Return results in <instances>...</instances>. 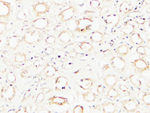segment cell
I'll list each match as a JSON object with an SVG mask.
<instances>
[{
  "instance_id": "cell-34",
  "label": "cell",
  "mask_w": 150,
  "mask_h": 113,
  "mask_svg": "<svg viewBox=\"0 0 150 113\" xmlns=\"http://www.w3.org/2000/svg\"><path fill=\"white\" fill-rule=\"evenodd\" d=\"M56 37L54 35H49L45 39V43L49 45H54L56 43Z\"/></svg>"
},
{
  "instance_id": "cell-46",
  "label": "cell",
  "mask_w": 150,
  "mask_h": 113,
  "mask_svg": "<svg viewBox=\"0 0 150 113\" xmlns=\"http://www.w3.org/2000/svg\"><path fill=\"white\" fill-rule=\"evenodd\" d=\"M96 91H97V93H98V94H101V93H103V91H104L103 85H98L97 89H96Z\"/></svg>"
},
{
  "instance_id": "cell-12",
  "label": "cell",
  "mask_w": 150,
  "mask_h": 113,
  "mask_svg": "<svg viewBox=\"0 0 150 113\" xmlns=\"http://www.w3.org/2000/svg\"><path fill=\"white\" fill-rule=\"evenodd\" d=\"M49 105L62 106L68 104V99L65 97L59 96V95H54V96L50 97L47 100Z\"/></svg>"
},
{
  "instance_id": "cell-20",
  "label": "cell",
  "mask_w": 150,
  "mask_h": 113,
  "mask_svg": "<svg viewBox=\"0 0 150 113\" xmlns=\"http://www.w3.org/2000/svg\"><path fill=\"white\" fill-rule=\"evenodd\" d=\"M104 39V34L102 32L95 31L90 35V40L94 43H100Z\"/></svg>"
},
{
  "instance_id": "cell-21",
  "label": "cell",
  "mask_w": 150,
  "mask_h": 113,
  "mask_svg": "<svg viewBox=\"0 0 150 113\" xmlns=\"http://www.w3.org/2000/svg\"><path fill=\"white\" fill-rule=\"evenodd\" d=\"M130 41L132 44L137 46H141L143 44V39L140 33H134L130 35Z\"/></svg>"
},
{
  "instance_id": "cell-3",
  "label": "cell",
  "mask_w": 150,
  "mask_h": 113,
  "mask_svg": "<svg viewBox=\"0 0 150 113\" xmlns=\"http://www.w3.org/2000/svg\"><path fill=\"white\" fill-rule=\"evenodd\" d=\"M16 93V89L14 85L10 83H6L2 87L0 95L4 100L6 102H11L14 98Z\"/></svg>"
},
{
  "instance_id": "cell-49",
  "label": "cell",
  "mask_w": 150,
  "mask_h": 113,
  "mask_svg": "<svg viewBox=\"0 0 150 113\" xmlns=\"http://www.w3.org/2000/svg\"><path fill=\"white\" fill-rule=\"evenodd\" d=\"M56 28H57V29H55V31H59V29L61 30L62 29H63V27H62L61 26H57Z\"/></svg>"
},
{
  "instance_id": "cell-15",
  "label": "cell",
  "mask_w": 150,
  "mask_h": 113,
  "mask_svg": "<svg viewBox=\"0 0 150 113\" xmlns=\"http://www.w3.org/2000/svg\"><path fill=\"white\" fill-rule=\"evenodd\" d=\"M95 84V80L92 78H83L79 81V87L84 91L91 89Z\"/></svg>"
},
{
  "instance_id": "cell-29",
  "label": "cell",
  "mask_w": 150,
  "mask_h": 113,
  "mask_svg": "<svg viewBox=\"0 0 150 113\" xmlns=\"http://www.w3.org/2000/svg\"><path fill=\"white\" fill-rule=\"evenodd\" d=\"M136 52L137 54L143 55V56H145V55H149V48L147 46H138Z\"/></svg>"
},
{
  "instance_id": "cell-26",
  "label": "cell",
  "mask_w": 150,
  "mask_h": 113,
  "mask_svg": "<svg viewBox=\"0 0 150 113\" xmlns=\"http://www.w3.org/2000/svg\"><path fill=\"white\" fill-rule=\"evenodd\" d=\"M118 16H116V15H109V16H107L105 22L107 25H112V26H115L117 24V22H118Z\"/></svg>"
},
{
  "instance_id": "cell-17",
  "label": "cell",
  "mask_w": 150,
  "mask_h": 113,
  "mask_svg": "<svg viewBox=\"0 0 150 113\" xmlns=\"http://www.w3.org/2000/svg\"><path fill=\"white\" fill-rule=\"evenodd\" d=\"M132 20H129L127 21L125 24H124L122 29V33L126 35H130L132 33H133L134 32V30H135V22H132Z\"/></svg>"
},
{
  "instance_id": "cell-2",
  "label": "cell",
  "mask_w": 150,
  "mask_h": 113,
  "mask_svg": "<svg viewBox=\"0 0 150 113\" xmlns=\"http://www.w3.org/2000/svg\"><path fill=\"white\" fill-rule=\"evenodd\" d=\"M42 38V34L39 31L31 30L25 32L23 37V41L27 44L33 45L41 41Z\"/></svg>"
},
{
  "instance_id": "cell-42",
  "label": "cell",
  "mask_w": 150,
  "mask_h": 113,
  "mask_svg": "<svg viewBox=\"0 0 150 113\" xmlns=\"http://www.w3.org/2000/svg\"><path fill=\"white\" fill-rule=\"evenodd\" d=\"M66 0H52V2L56 6H61L63 5Z\"/></svg>"
},
{
  "instance_id": "cell-28",
  "label": "cell",
  "mask_w": 150,
  "mask_h": 113,
  "mask_svg": "<svg viewBox=\"0 0 150 113\" xmlns=\"http://www.w3.org/2000/svg\"><path fill=\"white\" fill-rule=\"evenodd\" d=\"M27 58L24 53L16 52L14 56V61L16 63H23L27 60Z\"/></svg>"
},
{
  "instance_id": "cell-14",
  "label": "cell",
  "mask_w": 150,
  "mask_h": 113,
  "mask_svg": "<svg viewBox=\"0 0 150 113\" xmlns=\"http://www.w3.org/2000/svg\"><path fill=\"white\" fill-rule=\"evenodd\" d=\"M58 39L62 44H67L74 39V35L71 32L68 31V30H63V31L60 32L59 35H58Z\"/></svg>"
},
{
  "instance_id": "cell-19",
  "label": "cell",
  "mask_w": 150,
  "mask_h": 113,
  "mask_svg": "<svg viewBox=\"0 0 150 113\" xmlns=\"http://www.w3.org/2000/svg\"><path fill=\"white\" fill-rule=\"evenodd\" d=\"M102 111L104 113H114L117 112L116 106L113 102H107L102 104Z\"/></svg>"
},
{
  "instance_id": "cell-6",
  "label": "cell",
  "mask_w": 150,
  "mask_h": 113,
  "mask_svg": "<svg viewBox=\"0 0 150 113\" xmlns=\"http://www.w3.org/2000/svg\"><path fill=\"white\" fill-rule=\"evenodd\" d=\"M12 4L6 0H0V19H7L12 13Z\"/></svg>"
},
{
  "instance_id": "cell-18",
  "label": "cell",
  "mask_w": 150,
  "mask_h": 113,
  "mask_svg": "<svg viewBox=\"0 0 150 113\" xmlns=\"http://www.w3.org/2000/svg\"><path fill=\"white\" fill-rule=\"evenodd\" d=\"M103 81L107 86L108 87H115L117 83V78L115 74H109L105 77Z\"/></svg>"
},
{
  "instance_id": "cell-31",
  "label": "cell",
  "mask_w": 150,
  "mask_h": 113,
  "mask_svg": "<svg viewBox=\"0 0 150 113\" xmlns=\"http://www.w3.org/2000/svg\"><path fill=\"white\" fill-rule=\"evenodd\" d=\"M6 79L10 84H14L16 82V76L12 71H9L6 74Z\"/></svg>"
},
{
  "instance_id": "cell-7",
  "label": "cell",
  "mask_w": 150,
  "mask_h": 113,
  "mask_svg": "<svg viewBox=\"0 0 150 113\" xmlns=\"http://www.w3.org/2000/svg\"><path fill=\"white\" fill-rule=\"evenodd\" d=\"M32 10H33V13L39 17L41 15L45 14L50 12V8L47 2L42 1L38 2V3L32 6Z\"/></svg>"
},
{
  "instance_id": "cell-47",
  "label": "cell",
  "mask_w": 150,
  "mask_h": 113,
  "mask_svg": "<svg viewBox=\"0 0 150 113\" xmlns=\"http://www.w3.org/2000/svg\"><path fill=\"white\" fill-rule=\"evenodd\" d=\"M42 91L44 93H48L51 92L52 89L49 88V87H43V88H42Z\"/></svg>"
},
{
  "instance_id": "cell-43",
  "label": "cell",
  "mask_w": 150,
  "mask_h": 113,
  "mask_svg": "<svg viewBox=\"0 0 150 113\" xmlns=\"http://www.w3.org/2000/svg\"><path fill=\"white\" fill-rule=\"evenodd\" d=\"M29 111L27 110V106H21V107L16 111V112L17 113H27Z\"/></svg>"
},
{
  "instance_id": "cell-10",
  "label": "cell",
  "mask_w": 150,
  "mask_h": 113,
  "mask_svg": "<svg viewBox=\"0 0 150 113\" xmlns=\"http://www.w3.org/2000/svg\"><path fill=\"white\" fill-rule=\"evenodd\" d=\"M131 64L134 67L137 71L140 72H143L145 71H149V64L148 62L145 61L143 58H139L134 60L133 62H132Z\"/></svg>"
},
{
  "instance_id": "cell-4",
  "label": "cell",
  "mask_w": 150,
  "mask_h": 113,
  "mask_svg": "<svg viewBox=\"0 0 150 113\" xmlns=\"http://www.w3.org/2000/svg\"><path fill=\"white\" fill-rule=\"evenodd\" d=\"M77 14V9L74 6H70L65 9H64L59 12L58 14L60 21L61 22H66L74 18L76 14Z\"/></svg>"
},
{
  "instance_id": "cell-37",
  "label": "cell",
  "mask_w": 150,
  "mask_h": 113,
  "mask_svg": "<svg viewBox=\"0 0 150 113\" xmlns=\"http://www.w3.org/2000/svg\"><path fill=\"white\" fill-rule=\"evenodd\" d=\"M100 5V3L98 0H91V1H90V6H91V8H93L94 10L97 9L98 8H99Z\"/></svg>"
},
{
  "instance_id": "cell-5",
  "label": "cell",
  "mask_w": 150,
  "mask_h": 113,
  "mask_svg": "<svg viewBox=\"0 0 150 113\" xmlns=\"http://www.w3.org/2000/svg\"><path fill=\"white\" fill-rule=\"evenodd\" d=\"M51 24L50 20L45 17H41V18H36L35 20H32L30 25L31 28H33L38 31H44L50 27Z\"/></svg>"
},
{
  "instance_id": "cell-52",
  "label": "cell",
  "mask_w": 150,
  "mask_h": 113,
  "mask_svg": "<svg viewBox=\"0 0 150 113\" xmlns=\"http://www.w3.org/2000/svg\"><path fill=\"white\" fill-rule=\"evenodd\" d=\"M1 37H0V44H1Z\"/></svg>"
},
{
  "instance_id": "cell-35",
  "label": "cell",
  "mask_w": 150,
  "mask_h": 113,
  "mask_svg": "<svg viewBox=\"0 0 150 113\" xmlns=\"http://www.w3.org/2000/svg\"><path fill=\"white\" fill-rule=\"evenodd\" d=\"M16 18L18 19V20L24 21L26 20L27 15L23 10H20V11H18V13L16 14Z\"/></svg>"
},
{
  "instance_id": "cell-41",
  "label": "cell",
  "mask_w": 150,
  "mask_h": 113,
  "mask_svg": "<svg viewBox=\"0 0 150 113\" xmlns=\"http://www.w3.org/2000/svg\"><path fill=\"white\" fill-rule=\"evenodd\" d=\"M44 64V62L42 60H37L33 62V67L35 68H39L42 67Z\"/></svg>"
},
{
  "instance_id": "cell-50",
  "label": "cell",
  "mask_w": 150,
  "mask_h": 113,
  "mask_svg": "<svg viewBox=\"0 0 150 113\" xmlns=\"http://www.w3.org/2000/svg\"><path fill=\"white\" fill-rule=\"evenodd\" d=\"M103 2H110L111 1H113V0H102Z\"/></svg>"
},
{
  "instance_id": "cell-24",
  "label": "cell",
  "mask_w": 150,
  "mask_h": 113,
  "mask_svg": "<svg viewBox=\"0 0 150 113\" xmlns=\"http://www.w3.org/2000/svg\"><path fill=\"white\" fill-rule=\"evenodd\" d=\"M129 80L131 84L137 87H140L142 85V82L139 77L136 74H131L129 76Z\"/></svg>"
},
{
  "instance_id": "cell-40",
  "label": "cell",
  "mask_w": 150,
  "mask_h": 113,
  "mask_svg": "<svg viewBox=\"0 0 150 113\" xmlns=\"http://www.w3.org/2000/svg\"><path fill=\"white\" fill-rule=\"evenodd\" d=\"M109 11V7H108V6H103V7L100 8L99 11V15L100 16H103L104 14L108 13Z\"/></svg>"
},
{
  "instance_id": "cell-48",
  "label": "cell",
  "mask_w": 150,
  "mask_h": 113,
  "mask_svg": "<svg viewBox=\"0 0 150 113\" xmlns=\"http://www.w3.org/2000/svg\"><path fill=\"white\" fill-rule=\"evenodd\" d=\"M111 51L110 50H106L103 52V54L105 57L109 56V55H111Z\"/></svg>"
},
{
  "instance_id": "cell-30",
  "label": "cell",
  "mask_w": 150,
  "mask_h": 113,
  "mask_svg": "<svg viewBox=\"0 0 150 113\" xmlns=\"http://www.w3.org/2000/svg\"><path fill=\"white\" fill-rule=\"evenodd\" d=\"M130 9V5L127 1H124L122 3L120 4V8H119L120 12L124 14L128 13V12H129Z\"/></svg>"
},
{
  "instance_id": "cell-22",
  "label": "cell",
  "mask_w": 150,
  "mask_h": 113,
  "mask_svg": "<svg viewBox=\"0 0 150 113\" xmlns=\"http://www.w3.org/2000/svg\"><path fill=\"white\" fill-rule=\"evenodd\" d=\"M78 46L80 50H82L85 52H91V51H93L94 49L93 44H92L91 43L86 41L79 43Z\"/></svg>"
},
{
  "instance_id": "cell-38",
  "label": "cell",
  "mask_w": 150,
  "mask_h": 113,
  "mask_svg": "<svg viewBox=\"0 0 150 113\" xmlns=\"http://www.w3.org/2000/svg\"><path fill=\"white\" fill-rule=\"evenodd\" d=\"M84 108L81 105H76L73 109V113H83Z\"/></svg>"
},
{
  "instance_id": "cell-8",
  "label": "cell",
  "mask_w": 150,
  "mask_h": 113,
  "mask_svg": "<svg viewBox=\"0 0 150 113\" xmlns=\"http://www.w3.org/2000/svg\"><path fill=\"white\" fill-rule=\"evenodd\" d=\"M110 64L113 69L122 72L126 68V62L120 56H113L110 60Z\"/></svg>"
},
{
  "instance_id": "cell-33",
  "label": "cell",
  "mask_w": 150,
  "mask_h": 113,
  "mask_svg": "<svg viewBox=\"0 0 150 113\" xmlns=\"http://www.w3.org/2000/svg\"><path fill=\"white\" fill-rule=\"evenodd\" d=\"M44 98H45L44 93L43 92L39 93L37 95V96H36V98L35 100V104H36V105H38V104L42 103V102L44 100Z\"/></svg>"
},
{
  "instance_id": "cell-1",
  "label": "cell",
  "mask_w": 150,
  "mask_h": 113,
  "mask_svg": "<svg viewBox=\"0 0 150 113\" xmlns=\"http://www.w3.org/2000/svg\"><path fill=\"white\" fill-rule=\"evenodd\" d=\"M93 22V19L91 18V16H86L76 19L75 20L76 28L74 29V31L79 33H87L91 30Z\"/></svg>"
},
{
  "instance_id": "cell-39",
  "label": "cell",
  "mask_w": 150,
  "mask_h": 113,
  "mask_svg": "<svg viewBox=\"0 0 150 113\" xmlns=\"http://www.w3.org/2000/svg\"><path fill=\"white\" fill-rule=\"evenodd\" d=\"M54 48H53V47L49 46V47H47V48H45L44 52V54L46 55V56H49V55L52 54V53L54 52Z\"/></svg>"
},
{
  "instance_id": "cell-11",
  "label": "cell",
  "mask_w": 150,
  "mask_h": 113,
  "mask_svg": "<svg viewBox=\"0 0 150 113\" xmlns=\"http://www.w3.org/2000/svg\"><path fill=\"white\" fill-rule=\"evenodd\" d=\"M23 41V38L18 35H11L8 37L7 48L10 50H15L18 48L20 43Z\"/></svg>"
},
{
  "instance_id": "cell-51",
  "label": "cell",
  "mask_w": 150,
  "mask_h": 113,
  "mask_svg": "<svg viewBox=\"0 0 150 113\" xmlns=\"http://www.w3.org/2000/svg\"><path fill=\"white\" fill-rule=\"evenodd\" d=\"M14 1L16 2H21V1H23V0H14Z\"/></svg>"
},
{
  "instance_id": "cell-36",
  "label": "cell",
  "mask_w": 150,
  "mask_h": 113,
  "mask_svg": "<svg viewBox=\"0 0 150 113\" xmlns=\"http://www.w3.org/2000/svg\"><path fill=\"white\" fill-rule=\"evenodd\" d=\"M8 27V22L0 21V35H3L7 30Z\"/></svg>"
},
{
  "instance_id": "cell-45",
  "label": "cell",
  "mask_w": 150,
  "mask_h": 113,
  "mask_svg": "<svg viewBox=\"0 0 150 113\" xmlns=\"http://www.w3.org/2000/svg\"><path fill=\"white\" fill-rule=\"evenodd\" d=\"M119 89H120L122 91H123V92H128V91H129L128 90V87L124 84L120 85Z\"/></svg>"
},
{
  "instance_id": "cell-32",
  "label": "cell",
  "mask_w": 150,
  "mask_h": 113,
  "mask_svg": "<svg viewBox=\"0 0 150 113\" xmlns=\"http://www.w3.org/2000/svg\"><path fill=\"white\" fill-rule=\"evenodd\" d=\"M142 101L145 105L147 106H150V93L149 91L145 92L142 96Z\"/></svg>"
},
{
  "instance_id": "cell-44",
  "label": "cell",
  "mask_w": 150,
  "mask_h": 113,
  "mask_svg": "<svg viewBox=\"0 0 150 113\" xmlns=\"http://www.w3.org/2000/svg\"><path fill=\"white\" fill-rule=\"evenodd\" d=\"M146 22V19L144 18H137L135 20V23L138 25H143Z\"/></svg>"
},
{
  "instance_id": "cell-25",
  "label": "cell",
  "mask_w": 150,
  "mask_h": 113,
  "mask_svg": "<svg viewBox=\"0 0 150 113\" xmlns=\"http://www.w3.org/2000/svg\"><path fill=\"white\" fill-rule=\"evenodd\" d=\"M117 52L120 56H126L129 53V48L127 45H120L117 48Z\"/></svg>"
},
{
  "instance_id": "cell-27",
  "label": "cell",
  "mask_w": 150,
  "mask_h": 113,
  "mask_svg": "<svg viewBox=\"0 0 150 113\" xmlns=\"http://www.w3.org/2000/svg\"><path fill=\"white\" fill-rule=\"evenodd\" d=\"M120 95V93H119L118 91L114 88V87H111L109 89L106 96L110 99H116Z\"/></svg>"
},
{
  "instance_id": "cell-13",
  "label": "cell",
  "mask_w": 150,
  "mask_h": 113,
  "mask_svg": "<svg viewBox=\"0 0 150 113\" xmlns=\"http://www.w3.org/2000/svg\"><path fill=\"white\" fill-rule=\"evenodd\" d=\"M55 89L57 91H63L67 88L69 85V81L67 77L64 76H59L56 78L55 82Z\"/></svg>"
},
{
  "instance_id": "cell-9",
  "label": "cell",
  "mask_w": 150,
  "mask_h": 113,
  "mask_svg": "<svg viewBox=\"0 0 150 113\" xmlns=\"http://www.w3.org/2000/svg\"><path fill=\"white\" fill-rule=\"evenodd\" d=\"M124 109L128 112H134L138 110L139 106V102L138 100L131 98L127 99L122 101V102Z\"/></svg>"
},
{
  "instance_id": "cell-16",
  "label": "cell",
  "mask_w": 150,
  "mask_h": 113,
  "mask_svg": "<svg viewBox=\"0 0 150 113\" xmlns=\"http://www.w3.org/2000/svg\"><path fill=\"white\" fill-rule=\"evenodd\" d=\"M44 74L47 78L53 77L57 73L58 70L54 65H51V64H47L44 68Z\"/></svg>"
},
{
  "instance_id": "cell-23",
  "label": "cell",
  "mask_w": 150,
  "mask_h": 113,
  "mask_svg": "<svg viewBox=\"0 0 150 113\" xmlns=\"http://www.w3.org/2000/svg\"><path fill=\"white\" fill-rule=\"evenodd\" d=\"M83 100L86 102H94L96 99V95L93 92H86L82 94Z\"/></svg>"
}]
</instances>
